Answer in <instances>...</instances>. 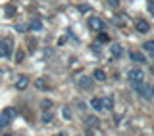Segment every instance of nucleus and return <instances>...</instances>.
Listing matches in <instances>:
<instances>
[{"label": "nucleus", "instance_id": "nucleus-23", "mask_svg": "<svg viewBox=\"0 0 154 136\" xmlns=\"http://www.w3.org/2000/svg\"><path fill=\"white\" fill-rule=\"evenodd\" d=\"M64 117H66L67 121L71 119V109H69V108H64Z\"/></svg>", "mask_w": 154, "mask_h": 136}, {"label": "nucleus", "instance_id": "nucleus-27", "mask_svg": "<svg viewBox=\"0 0 154 136\" xmlns=\"http://www.w3.org/2000/svg\"><path fill=\"white\" fill-rule=\"evenodd\" d=\"M16 29H17V31H19V33H23V31H25V25H17Z\"/></svg>", "mask_w": 154, "mask_h": 136}, {"label": "nucleus", "instance_id": "nucleus-16", "mask_svg": "<svg viewBox=\"0 0 154 136\" xmlns=\"http://www.w3.org/2000/svg\"><path fill=\"white\" fill-rule=\"evenodd\" d=\"M112 21H114V25H118V27H125V25H127V19H125V16H116Z\"/></svg>", "mask_w": 154, "mask_h": 136}, {"label": "nucleus", "instance_id": "nucleus-15", "mask_svg": "<svg viewBox=\"0 0 154 136\" xmlns=\"http://www.w3.org/2000/svg\"><path fill=\"white\" fill-rule=\"evenodd\" d=\"M102 108L104 109H114V98H112V96H106V98L102 100Z\"/></svg>", "mask_w": 154, "mask_h": 136}, {"label": "nucleus", "instance_id": "nucleus-11", "mask_svg": "<svg viewBox=\"0 0 154 136\" xmlns=\"http://www.w3.org/2000/svg\"><path fill=\"white\" fill-rule=\"evenodd\" d=\"M29 29H31V31H42V21H41L38 17L31 19V23H29Z\"/></svg>", "mask_w": 154, "mask_h": 136}, {"label": "nucleus", "instance_id": "nucleus-3", "mask_svg": "<svg viewBox=\"0 0 154 136\" xmlns=\"http://www.w3.org/2000/svg\"><path fill=\"white\" fill-rule=\"evenodd\" d=\"M10 56H12V40L4 38V40H0V58H10Z\"/></svg>", "mask_w": 154, "mask_h": 136}, {"label": "nucleus", "instance_id": "nucleus-6", "mask_svg": "<svg viewBox=\"0 0 154 136\" xmlns=\"http://www.w3.org/2000/svg\"><path fill=\"white\" fill-rule=\"evenodd\" d=\"M135 90H137V94L141 96V98H144V100H148L150 98V88H148L144 82H141V84H137L135 86Z\"/></svg>", "mask_w": 154, "mask_h": 136}, {"label": "nucleus", "instance_id": "nucleus-24", "mask_svg": "<svg viewBox=\"0 0 154 136\" xmlns=\"http://www.w3.org/2000/svg\"><path fill=\"white\" fill-rule=\"evenodd\" d=\"M91 50H93L94 54H100V46L98 44H93V46H91Z\"/></svg>", "mask_w": 154, "mask_h": 136}, {"label": "nucleus", "instance_id": "nucleus-20", "mask_svg": "<svg viewBox=\"0 0 154 136\" xmlns=\"http://www.w3.org/2000/svg\"><path fill=\"white\" fill-rule=\"evenodd\" d=\"M106 4H108L110 8H118L119 6V0H106Z\"/></svg>", "mask_w": 154, "mask_h": 136}, {"label": "nucleus", "instance_id": "nucleus-10", "mask_svg": "<svg viewBox=\"0 0 154 136\" xmlns=\"http://www.w3.org/2000/svg\"><path fill=\"white\" fill-rule=\"evenodd\" d=\"M27 86H29V79H27V77H19V79L16 81V88L17 90H25Z\"/></svg>", "mask_w": 154, "mask_h": 136}, {"label": "nucleus", "instance_id": "nucleus-19", "mask_svg": "<svg viewBox=\"0 0 154 136\" xmlns=\"http://www.w3.org/2000/svg\"><path fill=\"white\" fill-rule=\"evenodd\" d=\"M41 108H42V109H50V108H52V102H50V100H42V102H41Z\"/></svg>", "mask_w": 154, "mask_h": 136}, {"label": "nucleus", "instance_id": "nucleus-18", "mask_svg": "<svg viewBox=\"0 0 154 136\" xmlns=\"http://www.w3.org/2000/svg\"><path fill=\"white\" fill-rule=\"evenodd\" d=\"M143 48H144V52H148V54L154 58V40H146L143 44Z\"/></svg>", "mask_w": 154, "mask_h": 136}, {"label": "nucleus", "instance_id": "nucleus-25", "mask_svg": "<svg viewBox=\"0 0 154 136\" xmlns=\"http://www.w3.org/2000/svg\"><path fill=\"white\" fill-rule=\"evenodd\" d=\"M148 12L154 16V0H150V2H148Z\"/></svg>", "mask_w": 154, "mask_h": 136}, {"label": "nucleus", "instance_id": "nucleus-2", "mask_svg": "<svg viewBox=\"0 0 154 136\" xmlns=\"http://www.w3.org/2000/svg\"><path fill=\"white\" fill-rule=\"evenodd\" d=\"M14 115H16V111H14L12 108H6V109H2V113H0V129L8 127V125L12 123Z\"/></svg>", "mask_w": 154, "mask_h": 136}, {"label": "nucleus", "instance_id": "nucleus-7", "mask_svg": "<svg viewBox=\"0 0 154 136\" xmlns=\"http://www.w3.org/2000/svg\"><path fill=\"white\" fill-rule=\"evenodd\" d=\"M129 56H131V60L135 61V64H146V56H144L143 52H137V50H133Z\"/></svg>", "mask_w": 154, "mask_h": 136}, {"label": "nucleus", "instance_id": "nucleus-17", "mask_svg": "<svg viewBox=\"0 0 154 136\" xmlns=\"http://www.w3.org/2000/svg\"><path fill=\"white\" fill-rule=\"evenodd\" d=\"M52 119H54V113H52V111H48V109H45V113H42L41 121L46 125V123H52Z\"/></svg>", "mask_w": 154, "mask_h": 136}, {"label": "nucleus", "instance_id": "nucleus-14", "mask_svg": "<svg viewBox=\"0 0 154 136\" xmlns=\"http://www.w3.org/2000/svg\"><path fill=\"white\" fill-rule=\"evenodd\" d=\"M93 79L98 81V82H104V81H106V71H104V69H96V71L93 73Z\"/></svg>", "mask_w": 154, "mask_h": 136}, {"label": "nucleus", "instance_id": "nucleus-22", "mask_svg": "<svg viewBox=\"0 0 154 136\" xmlns=\"http://www.w3.org/2000/svg\"><path fill=\"white\" fill-rule=\"evenodd\" d=\"M98 40H100V42H108V40H110V37L106 35V33H100V35H98Z\"/></svg>", "mask_w": 154, "mask_h": 136}, {"label": "nucleus", "instance_id": "nucleus-8", "mask_svg": "<svg viewBox=\"0 0 154 136\" xmlns=\"http://www.w3.org/2000/svg\"><path fill=\"white\" fill-rule=\"evenodd\" d=\"M85 123H87V127H91V129L100 127V119L96 117V115H87V117H85Z\"/></svg>", "mask_w": 154, "mask_h": 136}, {"label": "nucleus", "instance_id": "nucleus-26", "mask_svg": "<svg viewBox=\"0 0 154 136\" xmlns=\"http://www.w3.org/2000/svg\"><path fill=\"white\" fill-rule=\"evenodd\" d=\"M21 60H23V52H21V50H19V52H17V54H16V61H21Z\"/></svg>", "mask_w": 154, "mask_h": 136}, {"label": "nucleus", "instance_id": "nucleus-5", "mask_svg": "<svg viewBox=\"0 0 154 136\" xmlns=\"http://www.w3.org/2000/svg\"><path fill=\"white\" fill-rule=\"evenodd\" d=\"M77 86H79V88H83V90H87V88H91V86H93V77H87V75H81L79 79H77Z\"/></svg>", "mask_w": 154, "mask_h": 136}, {"label": "nucleus", "instance_id": "nucleus-29", "mask_svg": "<svg viewBox=\"0 0 154 136\" xmlns=\"http://www.w3.org/2000/svg\"><path fill=\"white\" fill-rule=\"evenodd\" d=\"M150 94H154V84H152V86H150Z\"/></svg>", "mask_w": 154, "mask_h": 136}, {"label": "nucleus", "instance_id": "nucleus-1", "mask_svg": "<svg viewBox=\"0 0 154 136\" xmlns=\"http://www.w3.org/2000/svg\"><path fill=\"white\" fill-rule=\"evenodd\" d=\"M127 79H129V82H131L133 88H135L137 84L144 82V73L139 69V67H133V69H129V71H127Z\"/></svg>", "mask_w": 154, "mask_h": 136}, {"label": "nucleus", "instance_id": "nucleus-13", "mask_svg": "<svg viewBox=\"0 0 154 136\" xmlns=\"http://www.w3.org/2000/svg\"><path fill=\"white\" fill-rule=\"evenodd\" d=\"M91 108H93L94 111H98V113H100V111H104L102 100H100V98H93V100H91Z\"/></svg>", "mask_w": 154, "mask_h": 136}, {"label": "nucleus", "instance_id": "nucleus-28", "mask_svg": "<svg viewBox=\"0 0 154 136\" xmlns=\"http://www.w3.org/2000/svg\"><path fill=\"white\" fill-rule=\"evenodd\" d=\"M54 136H67L66 132H58V134H54Z\"/></svg>", "mask_w": 154, "mask_h": 136}, {"label": "nucleus", "instance_id": "nucleus-4", "mask_svg": "<svg viewBox=\"0 0 154 136\" xmlns=\"http://www.w3.org/2000/svg\"><path fill=\"white\" fill-rule=\"evenodd\" d=\"M89 27L93 29V31H102V29L106 27V23L100 17H94L93 16V17H89Z\"/></svg>", "mask_w": 154, "mask_h": 136}, {"label": "nucleus", "instance_id": "nucleus-9", "mask_svg": "<svg viewBox=\"0 0 154 136\" xmlns=\"http://www.w3.org/2000/svg\"><path fill=\"white\" fill-rule=\"evenodd\" d=\"M110 52H112V56L114 58H119L123 54V48H122V44H118V42H114L112 46H110Z\"/></svg>", "mask_w": 154, "mask_h": 136}, {"label": "nucleus", "instance_id": "nucleus-12", "mask_svg": "<svg viewBox=\"0 0 154 136\" xmlns=\"http://www.w3.org/2000/svg\"><path fill=\"white\" fill-rule=\"evenodd\" d=\"M135 27H137V31H139V33H148V29H150V25H148L144 19H139Z\"/></svg>", "mask_w": 154, "mask_h": 136}, {"label": "nucleus", "instance_id": "nucleus-21", "mask_svg": "<svg viewBox=\"0 0 154 136\" xmlns=\"http://www.w3.org/2000/svg\"><path fill=\"white\" fill-rule=\"evenodd\" d=\"M14 13H16V8H14V6H8V8H6V16H8V17H12Z\"/></svg>", "mask_w": 154, "mask_h": 136}]
</instances>
